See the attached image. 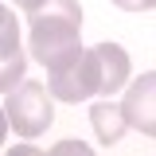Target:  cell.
Listing matches in <instances>:
<instances>
[{
	"instance_id": "obj_7",
	"label": "cell",
	"mask_w": 156,
	"mask_h": 156,
	"mask_svg": "<svg viewBox=\"0 0 156 156\" xmlns=\"http://www.w3.org/2000/svg\"><path fill=\"white\" fill-rule=\"evenodd\" d=\"M23 70H27L23 51H16V55H0V94H12L20 82H23Z\"/></svg>"
},
{
	"instance_id": "obj_4",
	"label": "cell",
	"mask_w": 156,
	"mask_h": 156,
	"mask_svg": "<svg viewBox=\"0 0 156 156\" xmlns=\"http://www.w3.org/2000/svg\"><path fill=\"white\" fill-rule=\"evenodd\" d=\"M121 109H125L129 129H136L144 136H156V70L140 74L129 86V94L121 98Z\"/></svg>"
},
{
	"instance_id": "obj_2",
	"label": "cell",
	"mask_w": 156,
	"mask_h": 156,
	"mask_svg": "<svg viewBox=\"0 0 156 156\" xmlns=\"http://www.w3.org/2000/svg\"><path fill=\"white\" fill-rule=\"evenodd\" d=\"M4 113H8V125L20 136H39L51 125V117H55L51 90L43 82H20L16 90L8 94V101H4Z\"/></svg>"
},
{
	"instance_id": "obj_1",
	"label": "cell",
	"mask_w": 156,
	"mask_h": 156,
	"mask_svg": "<svg viewBox=\"0 0 156 156\" xmlns=\"http://www.w3.org/2000/svg\"><path fill=\"white\" fill-rule=\"evenodd\" d=\"M31 55L47 66V74L74 62L82 55V8L78 0H47L43 8L27 12Z\"/></svg>"
},
{
	"instance_id": "obj_12",
	"label": "cell",
	"mask_w": 156,
	"mask_h": 156,
	"mask_svg": "<svg viewBox=\"0 0 156 156\" xmlns=\"http://www.w3.org/2000/svg\"><path fill=\"white\" fill-rule=\"evenodd\" d=\"M8 129H12V125H8V113L0 109V144H4V136H8Z\"/></svg>"
},
{
	"instance_id": "obj_8",
	"label": "cell",
	"mask_w": 156,
	"mask_h": 156,
	"mask_svg": "<svg viewBox=\"0 0 156 156\" xmlns=\"http://www.w3.org/2000/svg\"><path fill=\"white\" fill-rule=\"evenodd\" d=\"M47 156H94V148H90V144H82V140H58Z\"/></svg>"
},
{
	"instance_id": "obj_11",
	"label": "cell",
	"mask_w": 156,
	"mask_h": 156,
	"mask_svg": "<svg viewBox=\"0 0 156 156\" xmlns=\"http://www.w3.org/2000/svg\"><path fill=\"white\" fill-rule=\"evenodd\" d=\"M20 8H23V12H35V8H43V4H47V0H16Z\"/></svg>"
},
{
	"instance_id": "obj_3",
	"label": "cell",
	"mask_w": 156,
	"mask_h": 156,
	"mask_svg": "<svg viewBox=\"0 0 156 156\" xmlns=\"http://www.w3.org/2000/svg\"><path fill=\"white\" fill-rule=\"evenodd\" d=\"M47 90H51V98H62V101H86V98L101 94V66H98L94 47L82 51L74 62H66V66L51 70Z\"/></svg>"
},
{
	"instance_id": "obj_13",
	"label": "cell",
	"mask_w": 156,
	"mask_h": 156,
	"mask_svg": "<svg viewBox=\"0 0 156 156\" xmlns=\"http://www.w3.org/2000/svg\"><path fill=\"white\" fill-rule=\"evenodd\" d=\"M8 16H12V12H8V8H4V4H0V27H4V23H8Z\"/></svg>"
},
{
	"instance_id": "obj_9",
	"label": "cell",
	"mask_w": 156,
	"mask_h": 156,
	"mask_svg": "<svg viewBox=\"0 0 156 156\" xmlns=\"http://www.w3.org/2000/svg\"><path fill=\"white\" fill-rule=\"evenodd\" d=\"M121 12H144V8H156V0H113Z\"/></svg>"
},
{
	"instance_id": "obj_10",
	"label": "cell",
	"mask_w": 156,
	"mask_h": 156,
	"mask_svg": "<svg viewBox=\"0 0 156 156\" xmlns=\"http://www.w3.org/2000/svg\"><path fill=\"white\" fill-rule=\"evenodd\" d=\"M8 156H47V152H39V148H31V144H16Z\"/></svg>"
},
{
	"instance_id": "obj_5",
	"label": "cell",
	"mask_w": 156,
	"mask_h": 156,
	"mask_svg": "<svg viewBox=\"0 0 156 156\" xmlns=\"http://www.w3.org/2000/svg\"><path fill=\"white\" fill-rule=\"evenodd\" d=\"M94 55H98V66H101V94H117L125 86V78H129V55H125V47L98 43Z\"/></svg>"
},
{
	"instance_id": "obj_6",
	"label": "cell",
	"mask_w": 156,
	"mask_h": 156,
	"mask_svg": "<svg viewBox=\"0 0 156 156\" xmlns=\"http://www.w3.org/2000/svg\"><path fill=\"white\" fill-rule=\"evenodd\" d=\"M90 121H94V133L101 144H117L121 136H125V109H121V101H94V109H90Z\"/></svg>"
}]
</instances>
